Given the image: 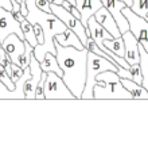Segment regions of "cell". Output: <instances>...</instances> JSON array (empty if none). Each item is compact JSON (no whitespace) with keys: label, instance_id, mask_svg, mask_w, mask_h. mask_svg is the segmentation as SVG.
<instances>
[{"label":"cell","instance_id":"cell-4","mask_svg":"<svg viewBox=\"0 0 148 154\" xmlns=\"http://www.w3.org/2000/svg\"><path fill=\"white\" fill-rule=\"evenodd\" d=\"M104 70H113L117 72L119 66L109 61L105 57H101L98 54L93 53V51H87V62H86V80H85V88L82 92L81 99L84 100H89L93 99V87L96 85V77L98 73L104 72Z\"/></svg>","mask_w":148,"mask_h":154},{"label":"cell","instance_id":"cell-7","mask_svg":"<svg viewBox=\"0 0 148 154\" xmlns=\"http://www.w3.org/2000/svg\"><path fill=\"white\" fill-rule=\"evenodd\" d=\"M50 8H51V12H53L57 18L61 19V20L66 24L67 29L73 30V31L78 35V38L81 39V42L84 43V46H85L86 39H87V35H86V27L81 23V19L74 16L73 14H70L69 11H67L65 7H62L61 4L50 3Z\"/></svg>","mask_w":148,"mask_h":154},{"label":"cell","instance_id":"cell-16","mask_svg":"<svg viewBox=\"0 0 148 154\" xmlns=\"http://www.w3.org/2000/svg\"><path fill=\"white\" fill-rule=\"evenodd\" d=\"M121 84L124 85V88L132 95V99L135 100H141V99H148V91L143 87V84L135 82L133 80L129 79H120Z\"/></svg>","mask_w":148,"mask_h":154},{"label":"cell","instance_id":"cell-24","mask_svg":"<svg viewBox=\"0 0 148 154\" xmlns=\"http://www.w3.org/2000/svg\"><path fill=\"white\" fill-rule=\"evenodd\" d=\"M0 65L7 70V73L10 75L11 72V65H12V61H11L10 56L5 53V50L3 48H0Z\"/></svg>","mask_w":148,"mask_h":154},{"label":"cell","instance_id":"cell-18","mask_svg":"<svg viewBox=\"0 0 148 154\" xmlns=\"http://www.w3.org/2000/svg\"><path fill=\"white\" fill-rule=\"evenodd\" d=\"M104 45L106 46L109 51H112L113 54L119 57H123L124 58V53H125V46H124V41H123V37L119 38H112V39H105L104 41Z\"/></svg>","mask_w":148,"mask_h":154},{"label":"cell","instance_id":"cell-12","mask_svg":"<svg viewBox=\"0 0 148 154\" xmlns=\"http://www.w3.org/2000/svg\"><path fill=\"white\" fill-rule=\"evenodd\" d=\"M123 41H124L125 46V53L124 58L129 65L132 64H139L140 61V56H139V41L135 38V35L128 30L124 34H121Z\"/></svg>","mask_w":148,"mask_h":154},{"label":"cell","instance_id":"cell-14","mask_svg":"<svg viewBox=\"0 0 148 154\" xmlns=\"http://www.w3.org/2000/svg\"><path fill=\"white\" fill-rule=\"evenodd\" d=\"M75 7L81 14V23L86 27L87 19L102 7V3L101 0H75Z\"/></svg>","mask_w":148,"mask_h":154},{"label":"cell","instance_id":"cell-2","mask_svg":"<svg viewBox=\"0 0 148 154\" xmlns=\"http://www.w3.org/2000/svg\"><path fill=\"white\" fill-rule=\"evenodd\" d=\"M26 7H27V14L24 18L31 24H39L43 30L45 41H43V43H38L34 48L35 58L40 62L46 53L57 54L54 37L57 34H59V32H64L67 27L53 12H45V11L39 10L37 7V4H35V0H26Z\"/></svg>","mask_w":148,"mask_h":154},{"label":"cell","instance_id":"cell-22","mask_svg":"<svg viewBox=\"0 0 148 154\" xmlns=\"http://www.w3.org/2000/svg\"><path fill=\"white\" fill-rule=\"evenodd\" d=\"M32 51H34V48H32L27 41H24V53L20 56V58H19V64H18L22 69H24V68H27L30 65V60H31Z\"/></svg>","mask_w":148,"mask_h":154},{"label":"cell","instance_id":"cell-1","mask_svg":"<svg viewBox=\"0 0 148 154\" xmlns=\"http://www.w3.org/2000/svg\"><path fill=\"white\" fill-rule=\"evenodd\" d=\"M57 61L62 69V80L67 85L75 100H81L82 92L86 80V62H87V49H78L73 46H62L55 42Z\"/></svg>","mask_w":148,"mask_h":154},{"label":"cell","instance_id":"cell-10","mask_svg":"<svg viewBox=\"0 0 148 154\" xmlns=\"http://www.w3.org/2000/svg\"><path fill=\"white\" fill-rule=\"evenodd\" d=\"M101 3H102V5L112 14V16L114 18L120 32L124 34L125 31H128V30H129L128 20L124 16V14H123V8L125 7V3L120 2V0H101Z\"/></svg>","mask_w":148,"mask_h":154},{"label":"cell","instance_id":"cell-5","mask_svg":"<svg viewBox=\"0 0 148 154\" xmlns=\"http://www.w3.org/2000/svg\"><path fill=\"white\" fill-rule=\"evenodd\" d=\"M43 91H45V100H54V99L55 100H66V99L75 100L72 91L62 80V76L54 72H49L46 75Z\"/></svg>","mask_w":148,"mask_h":154},{"label":"cell","instance_id":"cell-15","mask_svg":"<svg viewBox=\"0 0 148 154\" xmlns=\"http://www.w3.org/2000/svg\"><path fill=\"white\" fill-rule=\"evenodd\" d=\"M54 41L58 42L59 45L62 46H73V48L78 49V50H82L85 49L84 43L81 42V39L78 38V35L70 29H66L64 32H59L54 37Z\"/></svg>","mask_w":148,"mask_h":154},{"label":"cell","instance_id":"cell-23","mask_svg":"<svg viewBox=\"0 0 148 154\" xmlns=\"http://www.w3.org/2000/svg\"><path fill=\"white\" fill-rule=\"evenodd\" d=\"M0 81L3 82V84L5 85V88L10 91H15V82L11 80L10 75L7 73V70L4 69V68L0 65Z\"/></svg>","mask_w":148,"mask_h":154},{"label":"cell","instance_id":"cell-17","mask_svg":"<svg viewBox=\"0 0 148 154\" xmlns=\"http://www.w3.org/2000/svg\"><path fill=\"white\" fill-rule=\"evenodd\" d=\"M39 64H40V69H42L43 72H46V73L54 72V73H57V75L62 76V69L59 68V64H58V61H57L55 54L46 53L45 57H43V60L39 62Z\"/></svg>","mask_w":148,"mask_h":154},{"label":"cell","instance_id":"cell-6","mask_svg":"<svg viewBox=\"0 0 148 154\" xmlns=\"http://www.w3.org/2000/svg\"><path fill=\"white\" fill-rule=\"evenodd\" d=\"M123 14L128 20L129 31L135 35L139 43L148 51V22L144 18L139 16L138 14L133 12L131 10V7H128V5H125L123 8Z\"/></svg>","mask_w":148,"mask_h":154},{"label":"cell","instance_id":"cell-20","mask_svg":"<svg viewBox=\"0 0 148 154\" xmlns=\"http://www.w3.org/2000/svg\"><path fill=\"white\" fill-rule=\"evenodd\" d=\"M20 29H22V31H23L24 41H27V42H28L32 48H35V46L38 45V39H37V37H35V32H34V27H32V24L30 23L27 19H24L23 22H20Z\"/></svg>","mask_w":148,"mask_h":154},{"label":"cell","instance_id":"cell-29","mask_svg":"<svg viewBox=\"0 0 148 154\" xmlns=\"http://www.w3.org/2000/svg\"><path fill=\"white\" fill-rule=\"evenodd\" d=\"M120 2L125 3V5H128V7H131V5H132V0H120Z\"/></svg>","mask_w":148,"mask_h":154},{"label":"cell","instance_id":"cell-28","mask_svg":"<svg viewBox=\"0 0 148 154\" xmlns=\"http://www.w3.org/2000/svg\"><path fill=\"white\" fill-rule=\"evenodd\" d=\"M32 27H34V32H35V37H37V39H38V43H43V41H45V37H43L42 27H40L39 24H32Z\"/></svg>","mask_w":148,"mask_h":154},{"label":"cell","instance_id":"cell-27","mask_svg":"<svg viewBox=\"0 0 148 154\" xmlns=\"http://www.w3.org/2000/svg\"><path fill=\"white\" fill-rule=\"evenodd\" d=\"M35 4H37V7L39 8V10L45 11V12H51L49 0H35Z\"/></svg>","mask_w":148,"mask_h":154},{"label":"cell","instance_id":"cell-11","mask_svg":"<svg viewBox=\"0 0 148 154\" xmlns=\"http://www.w3.org/2000/svg\"><path fill=\"white\" fill-rule=\"evenodd\" d=\"M1 48L10 56L11 61L18 65L19 58L24 53V39L19 38V35H16V34H10L1 42Z\"/></svg>","mask_w":148,"mask_h":154},{"label":"cell","instance_id":"cell-9","mask_svg":"<svg viewBox=\"0 0 148 154\" xmlns=\"http://www.w3.org/2000/svg\"><path fill=\"white\" fill-rule=\"evenodd\" d=\"M30 72H31V76L27 79V81L24 82V99L26 100H35V91H37L38 82H39L40 77H42L43 70L40 69V64L34 56V51L31 54V60H30Z\"/></svg>","mask_w":148,"mask_h":154},{"label":"cell","instance_id":"cell-13","mask_svg":"<svg viewBox=\"0 0 148 154\" xmlns=\"http://www.w3.org/2000/svg\"><path fill=\"white\" fill-rule=\"evenodd\" d=\"M94 19L109 32L111 35H113V38H119L121 37V32H120L119 27H117V23L114 20V18L112 16V14L106 10L105 7H101L100 10H97L94 12Z\"/></svg>","mask_w":148,"mask_h":154},{"label":"cell","instance_id":"cell-25","mask_svg":"<svg viewBox=\"0 0 148 154\" xmlns=\"http://www.w3.org/2000/svg\"><path fill=\"white\" fill-rule=\"evenodd\" d=\"M20 3V11L24 16L27 14V7H26V3H23L22 0H18ZM0 7L4 8V10H8V11H12V2L11 0H0Z\"/></svg>","mask_w":148,"mask_h":154},{"label":"cell","instance_id":"cell-30","mask_svg":"<svg viewBox=\"0 0 148 154\" xmlns=\"http://www.w3.org/2000/svg\"><path fill=\"white\" fill-rule=\"evenodd\" d=\"M64 0H49V3H54V4H62Z\"/></svg>","mask_w":148,"mask_h":154},{"label":"cell","instance_id":"cell-32","mask_svg":"<svg viewBox=\"0 0 148 154\" xmlns=\"http://www.w3.org/2000/svg\"><path fill=\"white\" fill-rule=\"evenodd\" d=\"M0 48H1V41H0Z\"/></svg>","mask_w":148,"mask_h":154},{"label":"cell","instance_id":"cell-21","mask_svg":"<svg viewBox=\"0 0 148 154\" xmlns=\"http://www.w3.org/2000/svg\"><path fill=\"white\" fill-rule=\"evenodd\" d=\"M131 10L148 22V0H132Z\"/></svg>","mask_w":148,"mask_h":154},{"label":"cell","instance_id":"cell-8","mask_svg":"<svg viewBox=\"0 0 148 154\" xmlns=\"http://www.w3.org/2000/svg\"><path fill=\"white\" fill-rule=\"evenodd\" d=\"M10 34H16L19 38L24 39L23 31L20 29V23L13 18L12 12L8 10L0 7V41H4L7 35Z\"/></svg>","mask_w":148,"mask_h":154},{"label":"cell","instance_id":"cell-26","mask_svg":"<svg viewBox=\"0 0 148 154\" xmlns=\"http://www.w3.org/2000/svg\"><path fill=\"white\" fill-rule=\"evenodd\" d=\"M22 75H23V69H22L19 65H16V64H13V62H12V65H11V72H10L11 80H12L13 82L18 81V79H19V77H20Z\"/></svg>","mask_w":148,"mask_h":154},{"label":"cell","instance_id":"cell-19","mask_svg":"<svg viewBox=\"0 0 148 154\" xmlns=\"http://www.w3.org/2000/svg\"><path fill=\"white\" fill-rule=\"evenodd\" d=\"M139 56H140L139 64H140L141 76H143L141 84H143V87L148 91V51L140 45V43H139Z\"/></svg>","mask_w":148,"mask_h":154},{"label":"cell","instance_id":"cell-31","mask_svg":"<svg viewBox=\"0 0 148 154\" xmlns=\"http://www.w3.org/2000/svg\"><path fill=\"white\" fill-rule=\"evenodd\" d=\"M67 2H70V3H72V4L75 5V0H67Z\"/></svg>","mask_w":148,"mask_h":154},{"label":"cell","instance_id":"cell-3","mask_svg":"<svg viewBox=\"0 0 148 154\" xmlns=\"http://www.w3.org/2000/svg\"><path fill=\"white\" fill-rule=\"evenodd\" d=\"M93 99L97 100H132V95L121 84L120 76L113 70H104L96 77Z\"/></svg>","mask_w":148,"mask_h":154}]
</instances>
